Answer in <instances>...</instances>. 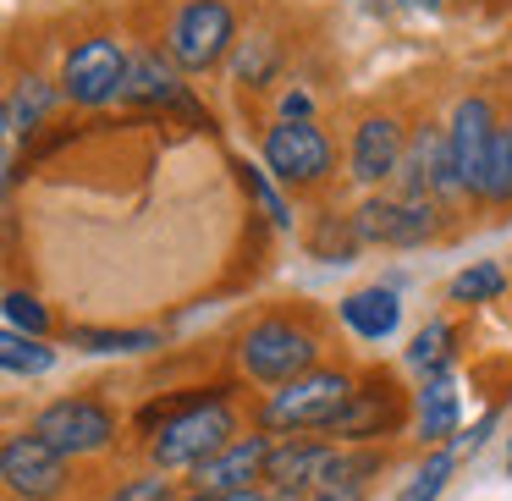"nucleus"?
I'll use <instances>...</instances> for the list:
<instances>
[{"label": "nucleus", "instance_id": "obj_1", "mask_svg": "<svg viewBox=\"0 0 512 501\" xmlns=\"http://www.w3.org/2000/svg\"><path fill=\"white\" fill-rule=\"evenodd\" d=\"M320 325H314L309 309H265L259 320L243 325L237 336V364H243L248 380L259 386H292V380L314 375L320 369Z\"/></svg>", "mask_w": 512, "mask_h": 501}, {"label": "nucleus", "instance_id": "obj_2", "mask_svg": "<svg viewBox=\"0 0 512 501\" xmlns=\"http://www.w3.org/2000/svg\"><path fill=\"white\" fill-rule=\"evenodd\" d=\"M353 386H358V375L320 364L314 375L270 391L265 408H259V430L265 435H331L336 419L347 413V402H353Z\"/></svg>", "mask_w": 512, "mask_h": 501}, {"label": "nucleus", "instance_id": "obj_3", "mask_svg": "<svg viewBox=\"0 0 512 501\" xmlns=\"http://www.w3.org/2000/svg\"><path fill=\"white\" fill-rule=\"evenodd\" d=\"M232 441H237V408H232L226 391H215L199 408L177 413L171 424H160V430L149 435V463H155L160 474H193L204 457H215Z\"/></svg>", "mask_w": 512, "mask_h": 501}, {"label": "nucleus", "instance_id": "obj_4", "mask_svg": "<svg viewBox=\"0 0 512 501\" xmlns=\"http://www.w3.org/2000/svg\"><path fill=\"white\" fill-rule=\"evenodd\" d=\"M353 232L364 248H424L446 232V210L408 193H369L353 210Z\"/></svg>", "mask_w": 512, "mask_h": 501}, {"label": "nucleus", "instance_id": "obj_5", "mask_svg": "<svg viewBox=\"0 0 512 501\" xmlns=\"http://www.w3.org/2000/svg\"><path fill=\"white\" fill-rule=\"evenodd\" d=\"M259 155H265V171L292 193H314L331 182L336 171V149L331 138L314 122H270L265 138H259Z\"/></svg>", "mask_w": 512, "mask_h": 501}, {"label": "nucleus", "instance_id": "obj_6", "mask_svg": "<svg viewBox=\"0 0 512 501\" xmlns=\"http://www.w3.org/2000/svg\"><path fill=\"white\" fill-rule=\"evenodd\" d=\"M237 45V17L226 0H188L166 28V56L182 72H210Z\"/></svg>", "mask_w": 512, "mask_h": 501}, {"label": "nucleus", "instance_id": "obj_7", "mask_svg": "<svg viewBox=\"0 0 512 501\" xmlns=\"http://www.w3.org/2000/svg\"><path fill=\"white\" fill-rule=\"evenodd\" d=\"M28 430L39 441H50L61 457H89V452H105L116 441V413L105 408L100 397L78 391V397H56L28 419Z\"/></svg>", "mask_w": 512, "mask_h": 501}, {"label": "nucleus", "instance_id": "obj_8", "mask_svg": "<svg viewBox=\"0 0 512 501\" xmlns=\"http://www.w3.org/2000/svg\"><path fill=\"white\" fill-rule=\"evenodd\" d=\"M127 50L116 45V39H83L78 50H67V61H61V94H67L72 105H83V111H100V105L122 100L127 89Z\"/></svg>", "mask_w": 512, "mask_h": 501}, {"label": "nucleus", "instance_id": "obj_9", "mask_svg": "<svg viewBox=\"0 0 512 501\" xmlns=\"http://www.w3.org/2000/svg\"><path fill=\"white\" fill-rule=\"evenodd\" d=\"M72 457H61L50 441H39L34 430L23 435H6L0 446V479H6V496L12 501H56L67 496V479H72Z\"/></svg>", "mask_w": 512, "mask_h": 501}, {"label": "nucleus", "instance_id": "obj_10", "mask_svg": "<svg viewBox=\"0 0 512 501\" xmlns=\"http://www.w3.org/2000/svg\"><path fill=\"white\" fill-rule=\"evenodd\" d=\"M408 424V397H402L397 375L391 369H369L364 380L353 386V402L336 419L331 435H342V446H375L386 435H397Z\"/></svg>", "mask_w": 512, "mask_h": 501}, {"label": "nucleus", "instance_id": "obj_11", "mask_svg": "<svg viewBox=\"0 0 512 501\" xmlns=\"http://www.w3.org/2000/svg\"><path fill=\"white\" fill-rule=\"evenodd\" d=\"M397 193H408V199H435V204L468 199L446 127H413L408 155H402V171H397Z\"/></svg>", "mask_w": 512, "mask_h": 501}, {"label": "nucleus", "instance_id": "obj_12", "mask_svg": "<svg viewBox=\"0 0 512 501\" xmlns=\"http://www.w3.org/2000/svg\"><path fill=\"white\" fill-rule=\"evenodd\" d=\"M496 111H490L485 94H468L457 100L452 122H446V138H452V160H457V177H463V193L468 199H485V182H490V149H496Z\"/></svg>", "mask_w": 512, "mask_h": 501}, {"label": "nucleus", "instance_id": "obj_13", "mask_svg": "<svg viewBox=\"0 0 512 501\" xmlns=\"http://www.w3.org/2000/svg\"><path fill=\"white\" fill-rule=\"evenodd\" d=\"M408 127L397 116H364L353 127V149H347V171H353L358 188H380V182H397L402 155H408Z\"/></svg>", "mask_w": 512, "mask_h": 501}, {"label": "nucleus", "instance_id": "obj_14", "mask_svg": "<svg viewBox=\"0 0 512 501\" xmlns=\"http://www.w3.org/2000/svg\"><path fill=\"white\" fill-rule=\"evenodd\" d=\"M270 435H237L232 446H221L215 457H204L188 474V490H204V496H221V490H259L265 485V463H270Z\"/></svg>", "mask_w": 512, "mask_h": 501}, {"label": "nucleus", "instance_id": "obj_15", "mask_svg": "<svg viewBox=\"0 0 512 501\" xmlns=\"http://www.w3.org/2000/svg\"><path fill=\"white\" fill-rule=\"evenodd\" d=\"M325 457H331V441H314V435H281L270 446L265 463V485L270 490H314L325 474Z\"/></svg>", "mask_w": 512, "mask_h": 501}, {"label": "nucleus", "instance_id": "obj_16", "mask_svg": "<svg viewBox=\"0 0 512 501\" xmlns=\"http://www.w3.org/2000/svg\"><path fill=\"white\" fill-rule=\"evenodd\" d=\"M336 314H342V325L358 342H386L402 325V298H397V287H358L336 303Z\"/></svg>", "mask_w": 512, "mask_h": 501}, {"label": "nucleus", "instance_id": "obj_17", "mask_svg": "<svg viewBox=\"0 0 512 501\" xmlns=\"http://www.w3.org/2000/svg\"><path fill=\"white\" fill-rule=\"evenodd\" d=\"M127 105H182L188 89H182V67L160 50H133L127 61V89H122Z\"/></svg>", "mask_w": 512, "mask_h": 501}, {"label": "nucleus", "instance_id": "obj_18", "mask_svg": "<svg viewBox=\"0 0 512 501\" xmlns=\"http://www.w3.org/2000/svg\"><path fill=\"white\" fill-rule=\"evenodd\" d=\"M413 430L424 446H446L457 441V380L446 375H424V386L413 391Z\"/></svg>", "mask_w": 512, "mask_h": 501}, {"label": "nucleus", "instance_id": "obj_19", "mask_svg": "<svg viewBox=\"0 0 512 501\" xmlns=\"http://www.w3.org/2000/svg\"><path fill=\"white\" fill-rule=\"evenodd\" d=\"M56 100H67V94H61V83L23 78L12 89V100H6V138H34L39 127H45V116L56 111Z\"/></svg>", "mask_w": 512, "mask_h": 501}, {"label": "nucleus", "instance_id": "obj_20", "mask_svg": "<svg viewBox=\"0 0 512 501\" xmlns=\"http://www.w3.org/2000/svg\"><path fill=\"white\" fill-rule=\"evenodd\" d=\"M309 254L314 259H325V265H347V259L358 254V232H353V215H336V210H325V215H314V226H309Z\"/></svg>", "mask_w": 512, "mask_h": 501}, {"label": "nucleus", "instance_id": "obj_21", "mask_svg": "<svg viewBox=\"0 0 512 501\" xmlns=\"http://www.w3.org/2000/svg\"><path fill=\"white\" fill-rule=\"evenodd\" d=\"M457 358V325L452 320H430L419 336L408 342V364L419 369V375H446Z\"/></svg>", "mask_w": 512, "mask_h": 501}, {"label": "nucleus", "instance_id": "obj_22", "mask_svg": "<svg viewBox=\"0 0 512 501\" xmlns=\"http://www.w3.org/2000/svg\"><path fill=\"white\" fill-rule=\"evenodd\" d=\"M67 342L83 353H149L160 347L155 331H111V325H67Z\"/></svg>", "mask_w": 512, "mask_h": 501}, {"label": "nucleus", "instance_id": "obj_23", "mask_svg": "<svg viewBox=\"0 0 512 501\" xmlns=\"http://www.w3.org/2000/svg\"><path fill=\"white\" fill-rule=\"evenodd\" d=\"M501 292H507V270H501L496 259H474L468 270H457V276H452L446 298H452V303H496Z\"/></svg>", "mask_w": 512, "mask_h": 501}, {"label": "nucleus", "instance_id": "obj_24", "mask_svg": "<svg viewBox=\"0 0 512 501\" xmlns=\"http://www.w3.org/2000/svg\"><path fill=\"white\" fill-rule=\"evenodd\" d=\"M0 364H6V375H45V369L56 364V347H50L45 336L6 331L0 336Z\"/></svg>", "mask_w": 512, "mask_h": 501}, {"label": "nucleus", "instance_id": "obj_25", "mask_svg": "<svg viewBox=\"0 0 512 501\" xmlns=\"http://www.w3.org/2000/svg\"><path fill=\"white\" fill-rule=\"evenodd\" d=\"M457 474V452L452 446H435L430 457H424L419 468H413V479H408V490H402V501H435L446 490V479Z\"/></svg>", "mask_w": 512, "mask_h": 501}, {"label": "nucleus", "instance_id": "obj_26", "mask_svg": "<svg viewBox=\"0 0 512 501\" xmlns=\"http://www.w3.org/2000/svg\"><path fill=\"white\" fill-rule=\"evenodd\" d=\"M485 210H507L512 204V122H501L496 149H490V182H485Z\"/></svg>", "mask_w": 512, "mask_h": 501}, {"label": "nucleus", "instance_id": "obj_27", "mask_svg": "<svg viewBox=\"0 0 512 501\" xmlns=\"http://www.w3.org/2000/svg\"><path fill=\"white\" fill-rule=\"evenodd\" d=\"M6 331H23V336H50V314L34 292L12 287L6 292Z\"/></svg>", "mask_w": 512, "mask_h": 501}, {"label": "nucleus", "instance_id": "obj_28", "mask_svg": "<svg viewBox=\"0 0 512 501\" xmlns=\"http://www.w3.org/2000/svg\"><path fill=\"white\" fill-rule=\"evenodd\" d=\"M111 501H182V496L171 490V474L149 468V474H138V479H122V485L111 490Z\"/></svg>", "mask_w": 512, "mask_h": 501}, {"label": "nucleus", "instance_id": "obj_29", "mask_svg": "<svg viewBox=\"0 0 512 501\" xmlns=\"http://www.w3.org/2000/svg\"><path fill=\"white\" fill-rule=\"evenodd\" d=\"M243 182H248V188H254V199H259V204H265V215H270V221H276V226H292V215H287V204H281V193H276V188H270V182H265V171H254V166H243Z\"/></svg>", "mask_w": 512, "mask_h": 501}, {"label": "nucleus", "instance_id": "obj_30", "mask_svg": "<svg viewBox=\"0 0 512 501\" xmlns=\"http://www.w3.org/2000/svg\"><path fill=\"white\" fill-rule=\"evenodd\" d=\"M276 122H314V100L303 89H287L281 94V116Z\"/></svg>", "mask_w": 512, "mask_h": 501}, {"label": "nucleus", "instance_id": "obj_31", "mask_svg": "<svg viewBox=\"0 0 512 501\" xmlns=\"http://www.w3.org/2000/svg\"><path fill=\"white\" fill-rule=\"evenodd\" d=\"M270 496V485H259V490H221V496H204V490H188L182 501H265Z\"/></svg>", "mask_w": 512, "mask_h": 501}, {"label": "nucleus", "instance_id": "obj_32", "mask_svg": "<svg viewBox=\"0 0 512 501\" xmlns=\"http://www.w3.org/2000/svg\"><path fill=\"white\" fill-rule=\"evenodd\" d=\"M309 501H369L364 485H331V490H309Z\"/></svg>", "mask_w": 512, "mask_h": 501}, {"label": "nucleus", "instance_id": "obj_33", "mask_svg": "<svg viewBox=\"0 0 512 501\" xmlns=\"http://www.w3.org/2000/svg\"><path fill=\"white\" fill-rule=\"evenodd\" d=\"M265 501H309V490H270Z\"/></svg>", "mask_w": 512, "mask_h": 501}, {"label": "nucleus", "instance_id": "obj_34", "mask_svg": "<svg viewBox=\"0 0 512 501\" xmlns=\"http://www.w3.org/2000/svg\"><path fill=\"white\" fill-rule=\"evenodd\" d=\"M402 6H413V12H435L441 0H402Z\"/></svg>", "mask_w": 512, "mask_h": 501}, {"label": "nucleus", "instance_id": "obj_35", "mask_svg": "<svg viewBox=\"0 0 512 501\" xmlns=\"http://www.w3.org/2000/svg\"><path fill=\"white\" fill-rule=\"evenodd\" d=\"M507 474H512V446H507Z\"/></svg>", "mask_w": 512, "mask_h": 501}]
</instances>
